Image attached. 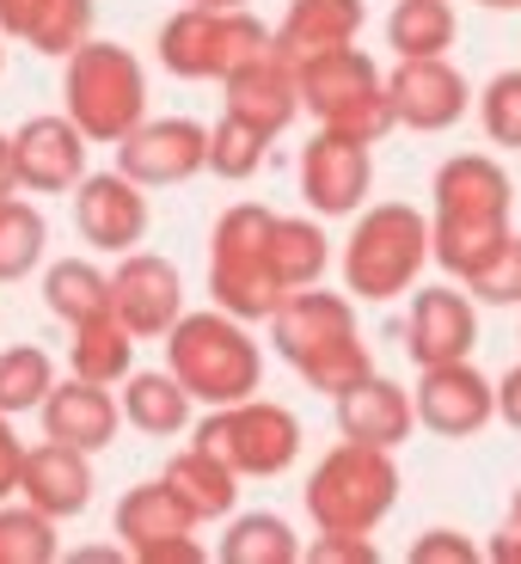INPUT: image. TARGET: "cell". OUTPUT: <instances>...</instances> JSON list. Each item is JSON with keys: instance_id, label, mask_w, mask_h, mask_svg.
<instances>
[{"instance_id": "1f68e13d", "label": "cell", "mask_w": 521, "mask_h": 564, "mask_svg": "<svg viewBox=\"0 0 521 564\" xmlns=\"http://www.w3.org/2000/svg\"><path fill=\"white\" fill-rule=\"evenodd\" d=\"M393 56H448L454 50V0H399L387 13Z\"/></svg>"}, {"instance_id": "8d00e7d4", "label": "cell", "mask_w": 521, "mask_h": 564, "mask_svg": "<svg viewBox=\"0 0 521 564\" xmlns=\"http://www.w3.org/2000/svg\"><path fill=\"white\" fill-rule=\"evenodd\" d=\"M460 289L479 301V307H521V234H509L479 270H466Z\"/></svg>"}, {"instance_id": "d4e9b609", "label": "cell", "mask_w": 521, "mask_h": 564, "mask_svg": "<svg viewBox=\"0 0 521 564\" xmlns=\"http://www.w3.org/2000/svg\"><path fill=\"white\" fill-rule=\"evenodd\" d=\"M160 479L178 491V503L197 516V528L203 522H227V516H234V503H240V473H234L221 454L197 448V442H191L184 454H172Z\"/></svg>"}, {"instance_id": "52a82bcc", "label": "cell", "mask_w": 521, "mask_h": 564, "mask_svg": "<svg viewBox=\"0 0 521 564\" xmlns=\"http://www.w3.org/2000/svg\"><path fill=\"white\" fill-rule=\"evenodd\" d=\"M270 227H276V215L264 203H234L215 221V240H209V295L215 307H227L246 325H264L289 301L276 264H270Z\"/></svg>"}, {"instance_id": "44dd1931", "label": "cell", "mask_w": 521, "mask_h": 564, "mask_svg": "<svg viewBox=\"0 0 521 564\" xmlns=\"http://www.w3.org/2000/svg\"><path fill=\"white\" fill-rule=\"evenodd\" d=\"M19 497H25V503H37L43 516H56V522L86 516V503H93V454H80V448H68V442L43 436L37 448H25Z\"/></svg>"}, {"instance_id": "2e32d148", "label": "cell", "mask_w": 521, "mask_h": 564, "mask_svg": "<svg viewBox=\"0 0 521 564\" xmlns=\"http://www.w3.org/2000/svg\"><path fill=\"white\" fill-rule=\"evenodd\" d=\"M411 405H417V423L430 436L466 442L497 417V381H485L479 368H473V356L466 362H442V368H423Z\"/></svg>"}, {"instance_id": "c3c4849f", "label": "cell", "mask_w": 521, "mask_h": 564, "mask_svg": "<svg viewBox=\"0 0 521 564\" xmlns=\"http://www.w3.org/2000/svg\"><path fill=\"white\" fill-rule=\"evenodd\" d=\"M0 68H7V31H0Z\"/></svg>"}, {"instance_id": "ba28073f", "label": "cell", "mask_w": 521, "mask_h": 564, "mask_svg": "<svg viewBox=\"0 0 521 564\" xmlns=\"http://www.w3.org/2000/svg\"><path fill=\"white\" fill-rule=\"evenodd\" d=\"M276 31L264 25L258 13L246 7H191L184 0V13H172L160 25V68L178 74V80H215L221 86L234 68H246L252 56H264Z\"/></svg>"}, {"instance_id": "d6a6232c", "label": "cell", "mask_w": 521, "mask_h": 564, "mask_svg": "<svg viewBox=\"0 0 521 564\" xmlns=\"http://www.w3.org/2000/svg\"><path fill=\"white\" fill-rule=\"evenodd\" d=\"M56 387V356L43 344H7L0 350V411L19 417V411H37Z\"/></svg>"}, {"instance_id": "4316f807", "label": "cell", "mask_w": 521, "mask_h": 564, "mask_svg": "<svg viewBox=\"0 0 521 564\" xmlns=\"http://www.w3.org/2000/svg\"><path fill=\"white\" fill-rule=\"evenodd\" d=\"M172 534H197V516L178 503V491L166 479H148L135 491H123V503H117V540H123L129 558L141 546H154V540H172Z\"/></svg>"}, {"instance_id": "ee69618b", "label": "cell", "mask_w": 521, "mask_h": 564, "mask_svg": "<svg viewBox=\"0 0 521 564\" xmlns=\"http://www.w3.org/2000/svg\"><path fill=\"white\" fill-rule=\"evenodd\" d=\"M497 417H503L509 430H515V436H521V362L509 368L503 381H497Z\"/></svg>"}, {"instance_id": "f35d334b", "label": "cell", "mask_w": 521, "mask_h": 564, "mask_svg": "<svg viewBox=\"0 0 521 564\" xmlns=\"http://www.w3.org/2000/svg\"><path fill=\"white\" fill-rule=\"evenodd\" d=\"M301 558L313 564H381L375 534H319L313 546H301Z\"/></svg>"}, {"instance_id": "f546056e", "label": "cell", "mask_w": 521, "mask_h": 564, "mask_svg": "<svg viewBox=\"0 0 521 564\" xmlns=\"http://www.w3.org/2000/svg\"><path fill=\"white\" fill-rule=\"evenodd\" d=\"M270 264H276L282 289L295 295V289H313L332 264V246H325V227L307 221V215H276L270 227Z\"/></svg>"}, {"instance_id": "f6af8a7d", "label": "cell", "mask_w": 521, "mask_h": 564, "mask_svg": "<svg viewBox=\"0 0 521 564\" xmlns=\"http://www.w3.org/2000/svg\"><path fill=\"white\" fill-rule=\"evenodd\" d=\"M19 191V166H13V135H0V197Z\"/></svg>"}, {"instance_id": "9c48e42d", "label": "cell", "mask_w": 521, "mask_h": 564, "mask_svg": "<svg viewBox=\"0 0 521 564\" xmlns=\"http://www.w3.org/2000/svg\"><path fill=\"white\" fill-rule=\"evenodd\" d=\"M301 111L319 117V129H344V135H362V141H381L387 129H399L387 74L356 43L301 62Z\"/></svg>"}, {"instance_id": "ac0fdd59", "label": "cell", "mask_w": 521, "mask_h": 564, "mask_svg": "<svg viewBox=\"0 0 521 564\" xmlns=\"http://www.w3.org/2000/svg\"><path fill=\"white\" fill-rule=\"evenodd\" d=\"M479 344V301L466 289H417L405 319V356L417 368L466 362Z\"/></svg>"}, {"instance_id": "3957f363", "label": "cell", "mask_w": 521, "mask_h": 564, "mask_svg": "<svg viewBox=\"0 0 521 564\" xmlns=\"http://www.w3.org/2000/svg\"><path fill=\"white\" fill-rule=\"evenodd\" d=\"M166 368L184 381V393L203 405H234L252 399L264 381V350L246 332V319H234L227 307L178 313V325L166 332Z\"/></svg>"}, {"instance_id": "60d3db41", "label": "cell", "mask_w": 521, "mask_h": 564, "mask_svg": "<svg viewBox=\"0 0 521 564\" xmlns=\"http://www.w3.org/2000/svg\"><path fill=\"white\" fill-rule=\"evenodd\" d=\"M19 473H25V442H19L13 417L0 411V503H7V497H19Z\"/></svg>"}, {"instance_id": "bcb514c9", "label": "cell", "mask_w": 521, "mask_h": 564, "mask_svg": "<svg viewBox=\"0 0 521 564\" xmlns=\"http://www.w3.org/2000/svg\"><path fill=\"white\" fill-rule=\"evenodd\" d=\"M479 7H491V13H515L521 0H479Z\"/></svg>"}, {"instance_id": "ab89813d", "label": "cell", "mask_w": 521, "mask_h": 564, "mask_svg": "<svg viewBox=\"0 0 521 564\" xmlns=\"http://www.w3.org/2000/svg\"><path fill=\"white\" fill-rule=\"evenodd\" d=\"M479 558V546L466 534H454V528H436V534L411 540V564H473Z\"/></svg>"}, {"instance_id": "4dcf8cb0", "label": "cell", "mask_w": 521, "mask_h": 564, "mask_svg": "<svg viewBox=\"0 0 521 564\" xmlns=\"http://www.w3.org/2000/svg\"><path fill=\"white\" fill-rule=\"evenodd\" d=\"M215 558H227V564H295L301 540L282 516L252 509V516H227V534H221V546H215Z\"/></svg>"}, {"instance_id": "8992f818", "label": "cell", "mask_w": 521, "mask_h": 564, "mask_svg": "<svg viewBox=\"0 0 521 564\" xmlns=\"http://www.w3.org/2000/svg\"><path fill=\"white\" fill-rule=\"evenodd\" d=\"M62 111L80 123L86 141H123L148 117V74L123 43L86 37L74 56H62Z\"/></svg>"}, {"instance_id": "30bf717a", "label": "cell", "mask_w": 521, "mask_h": 564, "mask_svg": "<svg viewBox=\"0 0 521 564\" xmlns=\"http://www.w3.org/2000/svg\"><path fill=\"white\" fill-rule=\"evenodd\" d=\"M191 442L221 454L240 479H282L301 460V417L289 405H270V399L252 393L234 399V405H215Z\"/></svg>"}, {"instance_id": "f1b7e54d", "label": "cell", "mask_w": 521, "mask_h": 564, "mask_svg": "<svg viewBox=\"0 0 521 564\" xmlns=\"http://www.w3.org/2000/svg\"><path fill=\"white\" fill-rule=\"evenodd\" d=\"M43 307L62 325L99 319V313H111V276L99 264H86V258H56L43 270Z\"/></svg>"}, {"instance_id": "603a6c76", "label": "cell", "mask_w": 521, "mask_h": 564, "mask_svg": "<svg viewBox=\"0 0 521 564\" xmlns=\"http://www.w3.org/2000/svg\"><path fill=\"white\" fill-rule=\"evenodd\" d=\"M362 0H289V13L276 25V50L289 62H313L332 56V50H350L362 37Z\"/></svg>"}, {"instance_id": "7402d4cb", "label": "cell", "mask_w": 521, "mask_h": 564, "mask_svg": "<svg viewBox=\"0 0 521 564\" xmlns=\"http://www.w3.org/2000/svg\"><path fill=\"white\" fill-rule=\"evenodd\" d=\"M332 405H338V436H350V442L399 448V442H411V430H417V405H411V393L399 381H387V375L356 381L350 393L332 399Z\"/></svg>"}, {"instance_id": "5bb4252c", "label": "cell", "mask_w": 521, "mask_h": 564, "mask_svg": "<svg viewBox=\"0 0 521 564\" xmlns=\"http://www.w3.org/2000/svg\"><path fill=\"white\" fill-rule=\"evenodd\" d=\"M387 93H393L399 129H423V135H442L473 111V86L448 56H399V68L387 74Z\"/></svg>"}, {"instance_id": "b9f144b4", "label": "cell", "mask_w": 521, "mask_h": 564, "mask_svg": "<svg viewBox=\"0 0 521 564\" xmlns=\"http://www.w3.org/2000/svg\"><path fill=\"white\" fill-rule=\"evenodd\" d=\"M209 552L197 546V534H172V540H154V546H141L135 564H203Z\"/></svg>"}, {"instance_id": "7bdbcfd3", "label": "cell", "mask_w": 521, "mask_h": 564, "mask_svg": "<svg viewBox=\"0 0 521 564\" xmlns=\"http://www.w3.org/2000/svg\"><path fill=\"white\" fill-rule=\"evenodd\" d=\"M491 552L497 564H521V491H515V503H509V516H503V528L491 534Z\"/></svg>"}, {"instance_id": "8fae6325", "label": "cell", "mask_w": 521, "mask_h": 564, "mask_svg": "<svg viewBox=\"0 0 521 564\" xmlns=\"http://www.w3.org/2000/svg\"><path fill=\"white\" fill-rule=\"evenodd\" d=\"M375 184V141L344 135V129H319L301 148V197L313 215H356Z\"/></svg>"}, {"instance_id": "ffe728a7", "label": "cell", "mask_w": 521, "mask_h": 564, "mask_svg": "<svg viewBox=\"0 0 521 564\" xmlns=\"http://www.w3.org/2000/svg\"><path fill=\"white\" fill-rule=\"evenodd\" d=\"M37 417H43V436H50V442H68V448H80V454H99V448H111V442H117L123 405H117L111 387L80 381V375H74V381L50 387V399L37 405Z\"/></svg>"}, {"instance_id": "d6986e66", "label": "cell", "mask_w": 521, "mask_h": 564, "mask_svg": "<svg viewBox=\"0 0 521 564\" xmlns=\"http://www.w3.org/2000/svg\"><path fill=\"white\" fill-rule=\"evenodd\" d=\"M221 105L246 123H258L264 135H282L301 117V68L270 43L264 56H252L246 68H234L221 80Z\"/></svg>"}, {"instance_id": "83f0119b", "label": "cell", "mask_w": 521, "mask_h": 564, "mask_svg": "<svg viewBox=\"0 0 521 564\" xmlns=\"http://www.w3.org/2000/svg\"><path fill=\"white\" fill-rule=\"evenodd\" d=\"M68 368L80 381H99V387H123L129 362H135V332H129L117 313H99V319H80L68 325Z\"/></svg>"}, {"instance_id": "d590c367", "label": "cell", "mask_w": 521, "mask_h": 564, "mask_svg": "<svg viewBox=\"0 0 521 564\" xmlns=\"http://www.w3.org/2000/svg\"><path fill=\"white\" fill-rule=\"evenodd\" d=\"M62 552L56 540V516H43L37 503H25V497H7L0 503V564H50Z\"/></svg>"}, {"instance_id": "6da1fadb", "label": "cell", "mask_w": 521, "mask_h": 564, "mask_svg": "<svg viewBox=\"0 0 521 564\" xmlns=\"http://www.w3.org/2000/svg\"><path fill=\"white\" fill-rule=\"evenodd\" d=\"M509 209H515V184H509V172L491 154L442 160L436 178H430V246H436V264L454 282L466 270H479L515 234Z\"/></svg>"}, {"instance_id": "e575fe53", "label": "cell", "mask_w": 521, "mask_h": 564, "mask_svg": "<svg viewBox=\"0 0 521 564\" xmlns=\"http://www.w3.org/2000/svg\"><path fill=\"white\" fill-rule=\"evenodd\" d=\"M270 141H276V135H264L258 123L221 111V123L209 129V172H215V178H227V184L258 178V166L270 160Z\"/></svg>"}, {"instance_id": "4fadbf2b", "label": "cell", "mask_w": 521, "mask_h": 564, "mask_svg": "<svg viewBox=\"0 0 521 564\" xmlns=\"http://www.w3.org/2000/svg\"><path fill=\"white\" fill-rule=\"evenodd\" d=\"M74 227L93 252H135L148 240V184H135L129 172H86L74 184Z\"/></svg>"}, {"instance_id": "74e56055", "label": "cell", "mask_w": 521, "mask_h": 564, "mask_svg": "<svg viewBox=\"0 0 521 564\" xmlns=\"http://www.w3.org/2000/svg\"><path fill=\"white\" fill-rule=\"evenodd\" d=\"M479 123H485V135H491L497 148L521 154V68H503V74H491V80H485Z\"/></svg>"}, {"instance_id": "9a60e30c", "label": "cell", "mask_w": 521, "mask_h": 564, "mask_svg": "<svg viewBox=\"0 0 521 564\" xmlns=\"http://www.w3.org/2000/svg\"><path fill=\"white\" fill-rule=\"evenodd\" d=\"M111 313L141 338H166L184 313V276L172 258L160 252H123V264L111 270Z\"/></svg>"}, {"instance_id": "5b68a950", "label": "cell", "mask_w": 521, "mask_h": 564, "mask_svg": "<svg viewBox=\"0 0 521 564\" xmlns=\"http://www.w3.org/2000/svg\"><path fill=\"white\" fill-rule=\"evenodd\" d=\"M436 258L430 246V221L411 203H375V209H356V227L344 240V289L356 301H399L417 289L423 264Z\"/></svg>"}, {"instance_id": "7c38bea8", "label": "cell", "mask_w": 521, "mask_h": 564, "mask_svg": "<svg viewBox=\"0 0 521 564\" xmlns=\"http://www.w3.org/2000/svg\"><path fill=\"white\" fill-rule=\"evenodd\" d=\"M117 172H129L135 184H184L209 172V129L197 117H141L123 141H117Z\"/></svg>"}, {"instance_id": "277c9868", "label": "cell", "mask_w": 521, "mask_h": 564, "mask_svg": "<svg viewBox=\"0 0 521 564\" xmlns=\"http://www.w3.org/2000/svg\"><path fill=\"white\" fill-rule=\"evenodd\" d=\"M301 503H307V522L319 528V534H375L399 503L393 448H375V442L344 436L338 448L307 473Z\"/></svg>"}, {"instance_id": "484cf974", "label": "cell", "mask_w": 521, "mask_h": 564, "mask_svg": "<svg viewBox=\"0 0 521 564\" xmlns=\"http://www.w3.org/2000/svg\"><path fill=\"white\" fill-rule=\"evenodd\" d=\"M123 417L135 423L141 436H184L191 430V393L172 368H129L123 375V393H117Z\"/></svg>"}, {"instance_id": "cb8c5ba5", "label": "cell", "mask_w": 521, "mask_h": 564, "mask_svg": "<svg viewBox=\"0 0 521 564\" xmlns=\"http://www.w3.org/2000/svg\"><path fill=\"white\" fill-rule=\"evenodd\" d=\"M0 31L62 62L93 37V0H0Z\"/></svg>"}, {"instance_id": "7dc6e473", "label": "cell", "mask_w": 521, "mask_h": 564, "mask_svg": "<svg viewBox=\"0 0 521 564\" xmlns=\"http://www.w3.org/2000/svg\"><path fill=\"white\" fill-rule=\"evenodd\" d=\"M191 7H221L227 13V7H246V0H191Z\"/></svg>"}, {"instance_id": "e0dca14e", "label": "cell", "mask_w": 521, "mask_h": 564, "mask_svg": "<svg viewBox=\"0 0 521 564\" xmlns=\"http://www.w3.org/2000/svg\"><path fill=\"white\" fill-rule=\"evenodd\" d=\"M86 148L93 141L80 135L68 111L50 117H25L13 129V166H19V191H37V197H62L86 178Z\"/></svg>"}, {"instance_id": "7a4b0ae2", "label": "cell", "mask_w": 521, "mask_h": 564, "mask_svg": "<svg viewBox=\"0 0 521 564\" xmlns=\"http://www.w3.org/2000/svg\"><path fill=\"white\" fill-rule=\"evenodd\" d=\"M264 325L276 338V356L325 399H344L356 381L375 375V356L356 325V295H332L313 282V289H295Z\"/></svg>"}, {"instance_id": "836d02e7", "label": "cell", "mask_w": 521, "mask_h": 564, "mask_svg": "<svg viewBox=\"0 0 521 564\" xmlns=\"http://www.w3.org/2000/svg\"><path fill=\"white\" fill-rule=\"evenodd\" d=\"M43 246H50V221L31 209L25 197H0V282H19L43 264Z\"/></svg>"}]
</instances>
